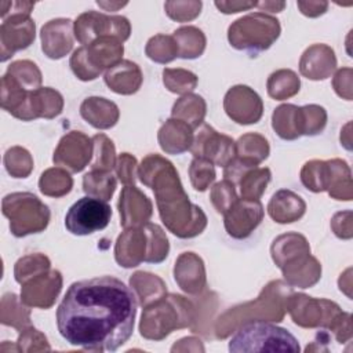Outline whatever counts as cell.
<instances>
[{"instance_id":"cell-1","label":"cell","mask_w":353,"mask_h":353,"mask_svg":"<svg viewBox=\"0 0 353 353\" xmlns=\"http://www.w3.org/2000/svg\"><path fill=\"white\" fill-rule=\"evenodd\" d=\"M137 296L121 280L101 276L74 281L57 309V327L70 345L114 352L134 331Z\"/></svg>"},{"instance_id":"cell-2","label":"cell","mask_w":353,"mask_h":353,"mask_svg":"<svg viewBox=\"0 0 353 353\" xmlns=\"http://www.w3.org/2000/svg\"><path fill=\"white\" fill-rule=\"evenodd\" d=\"M138 176L145 186L153 189L160 218L171 233L190 239L204 230L207 216L200 207L190 203L171 161L149 154L142 160Z\"/></svg>"},{"instance_id":"cell-3","label":"cell","mask_w":353,"mask_h":353,"mask_svg":"<svg viewBox=\"0 0 353 353\" xmlns=\"http://www.w3.org/2000/svg\"><path fill=\"white\" fill-rule=\"evenodd\" d=\"M194 319L190 301L178 294H165L161 299L143 307L139 332L143 338L161 341L174 330L189 327Z\"/></svg>"},{"instance_id":"cell-4","label":"cell","mask_w":353,"mask_h":353,"mask_svg":"<svg viewBox=\"0 0 353 353\" xmlns=\"http://www.w3.org/2000/svg\"><path fill=\"white\" fill-rule=\"evenodd\" d=\"M298 339L285 328L263 320L247 321L239 325L229 341V352H299Z\"/></svg>"},{"instance_id":"cell-5","label":"cell","mask_w":353,"mask_h":353,"mask_svg":"<svg viewBox=\"0 0 353 353\" xmlns=\"http://www.w3.org/2000/svg\"><path fill=\"white\" fill-rule=\"evenodd\" d=\"M3 215L10 219V229L15 237H23L44 230L50 222L48 207L29 192L10 193L1 203Z\"/></svg>"},{"instance_id":"cell-6","label":"cell","mask_w":353,"mask_h":353,"mask_svg":"<svg viewBox=\"0 0 353 353\" xmlns=\"http://www.w3.org/2000/svg\"><path fill=\"white\" fill-rule=\"evenodd\" d=\"M123 41L112 36L95 39L88 46L74 50L70 57V68L73 73L83 81L97 79L103 69H110L121 61Z\"/></svg>"},{"instance_id":"cell-7","label":"cell","mask_w":353,"mask_h":353,"mask_svg":"<svg viewBox=\"0 0 353 353\" xmlns=\"http://www.w3.org/2000/svg\"><path fill=\"white\" fill-rule=\"evenodd\" d=\"M280 23L263 12H254L229 26L228 39L232 47L258 52L268 50L280 36Z\"/></svg>"},{"instance_id":"cell-8","label":"cell","mask_w":353,"mask_h":353,"mask_svg":"<svg viewBox=\"0 0 353 353\" xmlns=\"http://www.w3.org/2000/svg\"><path fill=\"white\" fill-rule=\"evenodd\" d=\"M285 310L290 313L292 321L303 328H331L334 321L342 313L335 302L314 299L305 294L292 292L285 301Z\"/></svg>"},{"instance_id":"cell-9","label":"cell","mask_w":353,"mask_h":353,"mask_svg":"<svg viewBox=\"0 0 353 353\" xmlns=\"http://www.w3.org/2000/svg\"><path fill=\"white\" fill-rule=\"evenodd\" d=\"M110 218L112 208L105 200L85 196L79 199L66 212L65 228L72 234L87 236L105 229Z\"/></svg>"},{"instance_id":"cell-10","label":"cell","mask_w":353,"mask_h":353,"mask_svg":"<svg viewBox=\"0 0 353 353\" xmlns=\"http://www.w3.org/2000/svg\"><path fill=\"white\" fill-rule=\"evenodd\" d=\"M131 26L124 17H109L95 11L81 14L74 22V36L80 44L88 46L95 39L102 36H112L120 41L130 37Z\"/></svg>"},{"instance_id":"cell-11","label":"cell","mask_w":353,"mask_h":353,"mask_svg":"<svg viewBox=\"0 0 353 353\" xmlns=\"http://www.w3.org/2000/svg\"><path fill=\"white\" fill-rule=\"evenodd\" d=\"M189 150L196 159H204L214 165L225 167L236 156V142L228 135L218 134L210 124L203 121L196 134H193Z\"/></svg>"},{"instance_id":"cell-12","label":"cell","mask_w":353,"mask_h":353,"mask_svg":"<svg viewBox=\"0 0 353 353\" xmlns=\"http://www.w3.org/2000/svg\"><path fill=\"white\" fill-rule=\"evenodd\" d=\"M270 252L274 263L281 269L283 276L294 273L313 258L306 239L298 233H285L274 239Z\"/></svg>"},{"instance_id":"cell-13","label":"cell","mask_w":353,"mask_h":353,"mask_svg":"<svg viewBox=\"0 0 353 353\" xmlns=\"http://www.w3.org/2000/svg\"><path fill=\"white\" fill-rule=\"evenodd\" d=\"M34 21L28 14H11L0 26V59L6 62L15 51L25 50L34 40Z\"/></svg>"},{"instance_id":"cell-14","label":"cell","mask_w":353,"mask_h":353,"mask_svg":"<svg viewBox=\"0 0 353 353\" xmlns=\"http://www.w3.org/2000/svg\"><path fill=\"white\" fill-rule=\"evenodd\" d=\"M92 153V138H88L80 131H70L59 141L52 161L72 172H80L90 163Z\"/></svg>"},{"instance_id":"cell-15","label":"cell","mask_w":353,"mask_h":353,"mask_svg":"<svg viewBox=\"0 0 353 353\" xmlns=\"http://www.w3.org/2000/svg\"><path fill=\"white\" fill-rule=\"evenodd\" d=\"M223 108L226 114L239 124L258 123L263 113L261 97L248 85L232 87L223 98Z\"/></svg>"},{"instance_id":"cell-16","label":"cell","mask_w":353,"mask_h":353,"mask_svg":"<svg viewBox=\"0 0 353 353\" xmlns=\"http://www.w3.org/2000/svg\"><path fill=\"white\" fill-rule=\"evenodd\" d=\"M225 215V229L233 239L248 237L263 219V207L259 200H236Z\"/></svg>"},{"instance_id":"cell-17","label":"cell","mask_w":353,"mask_h":353,"mask_svg":"<svg viewBox=\"0 0 353 353\" xmlns=\"http://www.w3.org/2000/svg\"><path fill=\"white\" fill-rule=\"evenodd\" d=\"M61 288V273L58 270H47L22 284L21 299L26 306L48 309L54 305Z\"/></svg>"},{"instance_id":"cell-18","label":"cell","mask_w":353,"mask_h":353,"mask_svg":"<svg viewBox=\"0 0 353 353\" xmlns=\"http://www.w3.org/2000/svg\"><path fill=\"white\" fill-rule=\"evenodd\" d=\"M120 225L123 228H139L149 222L152 216L150 200L135 186L125 185L119 200Z\"/></svg>"},{"instance_id":"cell-19","label":"cell","mask_w":353,"mask_h":353,"mask_svg":"<svg viewBox=\"0 0 353 353\" xmlns=\"http://www.w3.org/2000/svg\"><path fill=\"white\" fill-rule=\"evenodd\" d=\"M62 108H63V98L58 91L50 87H44V88L40 87L39 90L29 92L17 119L23 121H30L37 117L52 119L61 114Z\"/></svg>"},{"instance_id":"cell-20","label":"cell","mask_w":353,"mask_h":353,"mask_svg":"<svg viewBox=\"0 0 353 353\" xmlns=\"http://www.w3.org/2000/svg\"><path fill=\"white\" fill-rule=\"evenodd\" d=\"M73 23L70 19L58 18L41 28V50L51 59L63 58L73 47Z\"/></svg>"},{"instance_id":"cell-21","label":"cell","mask_w":353,"mask_h":353,"mask_svg":"<svg viewBox=\"0 0 353 353\" xmlns=\"http://www.w3.org/2000/svg\"><path fill=\"white\" fill-rule=\"evenodd\" d=\"M146 252L148 236L143 226L127 228L116 241L114 258L123 268H134L145 262Z\"/></svg>"},{"instance_id":"cell-22","label":"cell","mask_w":353,"mask_h":353,"mask_svg":"<svg viewBox=\"0 0 353 353\" xmlns=\"http://www.w3.org/2000/svg\"><path fill=\"white\" fill-rule=\"evenodd\" d=\"M174 277L185 292L200 294L205 287V269L201 258L194 252L181 254L174 266Z\"/></svg>"},{"instance_id":"cell-23","label":"cell","mask_w":353,"mask_h":353,"mask_svg":"<svg viewBox=\"0 0 353 353\" xmlns=\"http://www.w3.org/2000/svg\"><path fill=\"white\" fill-rule=\"evenodd\" d=\"M336 59L332 48L324 44L309 47L299 62L301 73L310 80H324L335 69Z\"/></svg>"},{"instance_id":"cell-24","label":"cell","mask_w":353,"mask_h":353,"mask_svg":"<svg viewBox=\"0 0 353 353\" xmlns=\"http://www.w3.org/2000/svg\"><path fill=\"white\" fill-rule=\"evenodd\" d=\"M157 139L160 148L170 154H179L190 149L193 142V128L182 120L170 119L159 130Z\"/></svg>"},{"instance_id":"cell-25","label":"cell","mask_w":353,"mask_h":353,"mask_svg":"<svg viewBox=\"0 0 353 353\" xmlns=\"http://www.w3.org/2000/svg\"><path fill=\"white\" fill-rule=\"evenodd\" d=\"M305 210L306 204L302 197L288 189L277 190L268 204L270 218L279 223H291L298 221L305 214Z\"/></svg>"},{"instance_id":"cell-26","label":"cell","mask_w":353,"mask_h":353,"mask_svg":"<svg viewBox=\"0 0 353 353\" xmlns=\"http://www.w3.org/2000/svg\"><path fill=\"white\" fill-rule=\"evenodd\" d=\"M106 85L123 95L134 94L142 84V72L137 63L131 61H120L105 73Z\"/></svg>"},{"instance_id":"cell-27","label":"cell","mask_w":353,"mask_h":353,"mask_svg":"<svg viewBox=\"0 0 353 353\" xmlns=\"http://www.w3.org/2000/svg\"><path fill=\"white\" fill-rule=\"evenodd\" d=\"M80 114L92 127L106 130L116 125L120 112L114 102L99 97H90L80 105Z\"/></svg>"},{"instance_id":"cell-28","label":"cell","mask_w":353,"mask_h":353,"mask_svg":"<svg viewBox=\"0 0 353 353\" xmlns=\"http://www.w3.org/2000/svg\"><path fill=\"white\" fill-rule=\"evenodd\" d=\"M130 284L135 291V296L142 307L161 299L167 294L164 281L156 274L148 272H137L130 277Z\"/></svg>"},{"instance_id":"cell-29","label":"cell","mask_w":353,"mask_h":353,"mask_svg":"<svg viewBox=\"0 0 353 353\" xmlns=\"http://www.w3.org/2000/svg\"><path fill=\"white\" fill-rule=\"evenodd\" d=\"M272 127L281 139L292 141L299 138V106L284 103L276 108L272 116Z\"/></svg>"},{"instance_id":"cell-30","label":"cell","mask_w":353,"mask_h":353,"mask_svg":"<svg viewBox=\"0 0 353 353\" xmlns=\"http://www.w3.org/2000/svg\"><path fill=\"white\" fill-rule=\"evenodd\" d=\"M171 114L174 119L185 121L192 128H197L205 116V102L200 95L185 94L174 103Z\"/></svg>"},{"instance_id":"cell-31","label":"cell","mask_w":353,"mask_h":353,"mask_svg":"<svg viewBox=\"0 0 353 353\" xmlns=\"http://www.w3.org/2000/svg\"><path fill=\"white\" fill-rule=\"evenodd\" d=\"M15 294H4L1 298L0 321L3 325H10L18 331L32 325L30 310Z\"/></svg>"},{"instance_id":"cell-32","label":"cell","mask_w":353,"mask_h":353,"mask_svg":"<svg viewBox=\"0 0 353 353\" xmlns=\"http://www.w3.org/2000/svg\"><path fill=\"white\" fill-rule=\"evenodd\" d=\"M178 46V57L194 59L200 57L205 48V36L194 26H182L172 34Z\"/></svg>"},{"instance_id":"cell-33","label":"cell","mask_w":353,"mask_h":353,"mask_svg":"<svg viewBox=\"0 0 353 353\" xmlns=\"http://www.w3.org/2000/svg\"><path fill=\"white\" fill-rule=\"evenodd\" d=\"M301 181L303 186L314 193L328 190L331 181L330 161L312 160L307 161L301 170Z\"/></svg>"},{"instance_id":"cell-34","label":"cell","mask_w":353,"mask_h":353,"mask_svg":"<svg viewBox=\"0 0 353 353\" xmlns=\"http://www.w3.org/2000/svg\"><path fill=\"white\" fill-rule=\"evenodd\" d=\"M116 189V178L110 171L91 170L83 176V190L92 197L101 200H110Z\"/></svg>"},{"instance_id":"cell-35","label":"cell","mask_w":353,"mask_h":353,"mask_svg":"<svg viewBox=\"0 0 353 353\" xmlns=\"http://www.w3.org/2000/svg\"><path fill=\"white\" fill-rule=\"evenodd\" d=\"M299 77L295 72L290 69H280L273 72L268 79V94L277 99L283 101L299 91Z\"/></svg>"},{"instance_id":"cell-36","label":"cell","mask_w":353,"mask_h":353,"mask_svg":"<svg viewBox=\"0 0 353 353\" xmlns=\"http://www.w3.org/2000/svg\"><path fill=\"white\" fill-rule=\"evenodd\" d=\"M72 176L59 167L46 170L39 179L40 192L51 197H61L68 194L72 190Z\"/></svg>"},{"instance_id":"cell-37","label":"cell","mask_w":353,"mask_h":353,"mask_svg":"<svg viewBox=\"0 0 353 353\" xmlns=\"http://www.w3.org/2000/svg\"><path fill=\"white\" fill-rule=\"evenodd\" d=\"M269 152L270 148L268 141L259 134H245L236 142V156L245 159L256 165L268 159Z\"/></svg>"},{"instance_id":"cell-38","label":"cell","mask_w":353,"mask_h":353,"mask_svg":"<svg viewBox=\"0 0 353 353\" xmlns=\"http://www.w3.org/2000/svg\"><path fill=\"white\" fill-rule=\"evenodd\" d=\"M331 164V181L328 193L335 200H352V179L350 168L343 160H330Z\"/></svg>"},{"instance_id":"cell-39","label":"cell","mask_w":353,"mask_h":353,"mask_svg":"<svg viewBox=\"0 0 353 353\" xmlns=\"http://www.w3.org/2000/svg\"><path fill=\"white\" fill-rule=\"evenodd\" d=\"M30 91L25 90L11 74L1 77V108L17 117Z\"/></svg>"},{"instance_id":"cell-40","label":"cell","mask_w":353,"mask_h":353,"mask_svg":"<svg viewBox=\"0 0 353 353\" xmlns=\"http://www.w3.org/2000/svg\"><path fill=\"white\" fill-rule=\"evenodd\" d=\"M272 174L266 167L252 168L240 179V192L244 200H259L263 194L268 183L270 182Z\"/></svg>"},{"instance_id":"cell-41","label":"cell","mask_w":353,"mask_h":353,"mask_svg":"<svg viewBox=\"0 0 353 353\" xmlns=\"http://www.w3.org/2000/svg\"><path fill=\"white\" fill-rule=\"evenodd\" d=\"M143 229L148 236V252L145 262L160 263L163 262L170 251V244L163 229L156 223H145Z\"/></svg>"},{"instance_id":"cell-42","label":"cell","mask_w":353,"mask_h":353,"mask_svg":"<svg viewBox=\"0 0 353 353\" xmlns=\"http://www.w3.org/2000/svg\"><path fill=\"white\" fill-rule=\"evenodd\" d=\"M50 259L43 254H30L19 258L14 268L15 281L22 285L34 276L47 272L50 269Z\"/></svg>"},{"instance_id":"cell-43","label":"cell","mask_w":353,"mask_h":353,"mask_svg":"<svg viewBox=\"0 0 353 353\" xmlns=\"http://www.w3.org/2000/svg\"><path fill=\"white\" fill-rule=\"evenodd\" d=\"M7 73L11 74L28 91H34L40 88L41 72L32 61H15L7 68Z\"/></svg>"},{"instance_id":"cell-44","label":"cell","mask_w":353,"mask_h":353,"mask_svg":"<svg viewBox=\"0 0 353 353\" xmlns=\"http://www.w3.org/2000/svg\"><path fill=\"white\" fill-rule=\"evenodd\" d=\"M146 55L159 63H168L178 57V46L172 36L156 34L146 44Z\"/></svg>"},{"instance_id":"cell-45","label":"cell","mask_w":353,"mask_h":353,"mask_svg":"<svg viewBox=\"0 0 353 353\" xmlns=\"http://www.w3.org/2000/svg\"><path fill=\"white\" fill-rule=\"evenodd\" d=\"M94 145V161L91 163V170L112 171L116 165V152L113 142L103 134H97L92 137Z\"/></svg>"},{"instance_id":"cell-46","label":"cell","mask_w":353,"mask_h":353,"mask_svg":"<svg viewBox=\"0 0 353 353\" xmlns=\"http://www.w3.org/2000/svg\"><path fill=\"white\" fill-rule=\"evenodd\" d=\"M4 165L11 176L26 178L33 170V159L26 149L12 146L4 154Z\"/></svg>"},{"instance_id":"cell-47","label":"cell","mask_w":353,"mask_h":353,"mask_svg":"<svg viewBox=\"0 0 353 353\" xmlns=\"http://www.w3.org/2000/svg\"><path fill=\"white\" fill-rule=\"evenodd\" d=\"M163 83L171 92L189 94L197 85V76L185 69H164Z\"/></svg>"},{"instance_id":"cell-48","label":"cell","mask_w":353,"mask_h":353,"mask_svg":"<svg viewBox=\"0 0 353 353\" xmlns=\"http://www.w3.org/2000/svg\"><path fill=\"white\" fill-rule=\"evenodd\" d=\"M302 135H316L321 132L327 123L325 109L319 105L299 106Z\"/></svg>"},{"instance_id":"cell-49","label":"cell","mask_w":353,"mask_h":353,"mask_svg":"<svg viewBox=\"0 0 353 353\" xmlns=\"http://www.w3.org/2000/svg\"><path fill=\"white\" fill-rule=\"evenodd\" d=\"M190 182L193 188L199 192H204L208 189L210 183L215 179V168L214 164L204 159H193L189 167Z\"/></svg>"},{"instance_id":"cell-50","label":"cell","mask_w":353,"mask_h":353,"mask_svg":"<svg viewBox=\"0 0 353 353\" xmlns=\"http://www.w3.org/2000/svg\"><path fill=\"white\" fill-rule=\"evenodd\" d=\"M17 349L19 352H41L50 350L48 341L44 334L36 330L33 325H29L19 331V336L17 341Z\"/></svg>"},{"instance_id":"cell-51","label":"cell","mask_w":353,"mask_h":353,"mask_svg":"<svg viewBox=\"0 0 353 353\" xmlns=\"http://www.w3.org/2000/svg\"><path fill=\"white\" fill-rule=\"evenodd\" d=\"M237 200L234 185L229 181H222L211 189V201L219 214H225L230 205Z\"/></svg>"},{"instance_id":"cell-52","label":"cell","mask_w":353,"mask_h":353,"mask_svg":"<svg viewBox=\"0 0 353 353\" xmlns=\"http://www.w3.org/2000/svg\"><path fill=\"white\" fill-rule=\"evenodd\" d=\"M116 174L124 185H134L137 176V159L130 153H121L116 160Z\"/></svg>"},{"instance_id":"cell-53","label":"cell","mask_w":353,"mask_h":353,"mask_svg":"<svg viewBox=\"0 0 353 353\" xmlns=\"http://www.w3.org/2000/svg\"><path fill=\"white\" fill-rule=\"evenodd\" d=\"M335 332V338L339 343H345L352 336V325H350V314L349 313H341L339 317L334 321V324L330 328Z\"/></svg>"},{"instance_id":"cell-54","label":"cell","mask_w":353,"mask_h":353,"mask_svg":"<svg viewBox=\"0 0 353 353\" xmlns=\"http://www.w3.org/2000/svg\"><path fill=\"white\" fill-rule=\"evenodd\" d=\"M296 6L301 8V12L303 15H307V17H317V15H321L325 12L327 10V3L325 1H321V3H313V1H309V3H303V1H298Z\"/></svg>"},{"instance_id":"cell-55","label":"cell","mask_w":353,"mask_h":353,"mask_svg":"<svg viewBox=\"0 0 353 353\" xmlns=\"http://www.w3.org/2000/svg\"><path fill=\"white\" fill-rule=\"evenodd\" d=\"M258 3H219L215 1V6L225 14H234L241 10H250L252 7H256Z\"/></svg>"},{"instance_id":"cell-56","label":"cell","mask_w":353,"mask_h":353,"mask_svg":"<svg viewBox=\"0 0 353 353\" xmlns=\"http://www.w3.org/2000/svg\"><path fill=\"white\" fill-rule=\"evenodd\" d=\"M284 3H274V1H265V3H258L256 7H259L262 11H270V12H279L280 10L284 8Z\"/></svg>"},{"instance_id":"cell-57","label":"cell","mask_w":353,"mask_h":353,"mask_svg":"<svg viewBox=\"0 0 353 353\" xmlns=\"http://www.w3.org/2000/svg\"><path fill=\"white\" fill-rule=\"evenodd\" d=\"M97 4L98 6H101V7H103V8H113V7H116V8H119V7H123V6H125L127 3H117V4H108V3H102V1H97Z\"/></svg>"}]
</instances>
